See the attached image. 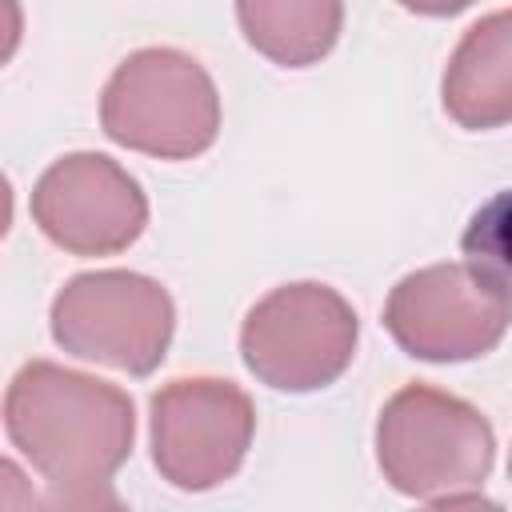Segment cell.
<instances>
[{
	"label": "cell",
	"instance_id": "1",
	"mask_svg": "<svg viewBox=\"0 0 512 512\" xmlns=\"http://www.w3.org/2000/svg\"><path fill=\"white\" fill-rule=\"evenodd\" d=\"M4 432L44 480L52 508H120L112 476L136 440V408L124 388L28 360L4 392Z\"/></svg>",
	"mask_w": 512,
	"mask_h": 512
},
{
	"label": "cell",
	"instance_id": "2",
	"mask_svg": "<svg viewBox=\"0 0 512 512\" xmlns=\"http://www.w3.org/2000/svg\"><path fill=\"white\" fill-rule=\"evenodd\" d=\"M496 460L488 416L432 384H404L376 420V464L384 480L432 508L488 504L484 480Z\"/></svg>",
	"mask_w": 512,
	"mask_h": 512
},
{
	"label": "cell",
	"instance_id": "3",
	"mask_svg": "<svg viewBox=\"0 0 512 512\" xmlns=\"http://www.w3.org/2000/svg\"><path fill=\"white\" fill-rule=\"evenodd\" d=\"M100 128L120 148L192 160L220 136V96L200 60L180 48H140L108 76Z\"/></svg>",
	"mask_w": 512,
	"mask_h": 512
},
{
	"label": "cell",
	"instance_id": "4",
	"mask_svg": "<svg viewBox=\"0 0 512 512\" xmlns=\"http://www.w3.org/2000/svg\"><path fill=\"white\" fill-rule=\"evenodd\" d=\"M352 304L316 280L280 284L260 296L240 328L244 368L280 392H316L344 376L356 356Z\"/></svg>",
	"mask_w": 512,
	"mask_h": 512
},
{
	"label": "cell",
	"instance_id": "5",
	"mask_svg": "<svg viewBox=\"0 0 512 512\" xmlns=\"http://www.w3.org/2000/svg\"><path fill=\"white\" fill-rule=\"evenodd\" d=\"M52 340L76 356L128 376H148L176 328L172 296L160 280L104 268L72 276L52 300Z\"/></svg>",
	"mask_w": 512,
	"mask_h": 512
},
{
	"label": "cell",
	"instance_id": "6",
	"mask_svg": "<svg viewBox=\"0 0 512 512\" xmlns=\"http://www.w3.org/2000/svg\"><path fill=\"white\" fill-rule=\"evenodd\" d=\"M252 432L256 408L232 380L180 376L152 392V464L180 492H208L232 480L248 456Z\"/></svg>",
	"mask_w": 512,
	"mask_h": 512
},
{
	"label": "cell",
	"instance_id": "7",
	"mask_svg": "<svg viewBox=\"0 0 512 512\" xmlns=\"http://www.w3.org/2000/svg\"><path fill=\"white\" fill-rule=\"evenodd\" d=\"M512 324V300L468 264H428L396 280L384 300L392 340L428 364H456L492 352Z\"/></svg>",
	"mask_w": 512,
	"mask_h": 512
},
{
	"label": "cell",
	"instance_id": "8",
	"mask_svg": "<svg viewBox=\"0 0 512 512\" xmlns=\"http://www.w3.org/2000/svg\"><path fill=\"white\" fill-rule=\"evenodd\" d=\"M36 228L72 256H116L148 224V196L104 152H68L52 160L32 188Z\"/></svg>",
	"mask_w": 512,
	"mask_h": 512
},
{
	"label": "cell",
	"instance_id": "9",
	"mask_svg": "<svg viewBox=\"0 0 512 512\" xmlns=\"http://www.w3.org/2000/svg\"><path fill=\"white\" fill-rule=\"evenodd\" d=\"M440 100L468 132L512 124V8L476 20L460 36L444 68Z\"/></svg>",
	"mask_w": 512,
	"mask_h": 512
},
{
	"label": "cell",
	"instance_id": "10",
	"mask_svg": "<svg viewBox=\"0 0 512 512\" xmlns=\"http://www.w3.org/2000/svg\"><path fill=\"white\" fill-rule=\"evenodd\" d=\"M244 40L280 68L320 64L344 28V0H236Z\"/></svg>",
	"mask_w": 512,
	"mask_h": 512
},
{
	"label": "cell",
	"instance_id": "11",
	"mask_svg": "<svg viewBox=\"0 0 512 512\" xmlns=\"http://www.w3.org/2000/svg\"><path fill=\"white\" fill-rule=\"evenodd\" d=\"M460 248H464V264L512 300V188L496 192L472 212Z\"/></svg>",
	"mask_w": 512,
	"mask_h": 512
},
{
	"label": "cell",
	"instance_id": "12",
	"mask_svg": "<svg viewBox=\"0 0 512 512\" xmlns=\"http://www.w3.org/2000/svg\"><path fill=\"white\" fill-rule=\"evenodd\" d=\"M396 4L416 16H456V12L472 8V0H396Z\"/></svg>",
	"mask_w": 512,
	"mask_h": 512
},
{
	"label": "cell",
	"instance_id": "13",
	"mask_svg": "<svg viewBox=\"0 0 512 512\" xmlns=\"http://www.w3.org/2000/svg\"><path fill=\"white\" fill-rule=\"evenodd\" d=\"M508 476H512V456H508Z\"/></svg>",
	"mask_w": 512,
	"mask_h": 512
}]
</instances>
